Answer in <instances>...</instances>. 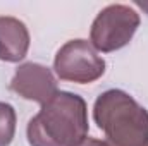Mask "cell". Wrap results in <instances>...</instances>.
<instances>
[{
	"label": "cell",
	"mask_w": 148,
	"mask_h": 146,
	"mask_svg": "<svg viewBox=\"0 0 148 146\" xmlns=\"http://www.w3.org/2000/svg\"><path fill=\"white\" fill-rule=\"evenodd\" d=\"M86 102L69 91H59L41 105L28 122V143L31 146H77L88 138Z\"/></svg>",
	"instance_id": "1"
},
{
	"label": "cell",
	"mask_w": 148,
	"mask_h": 146,
	"mask_svg": "<svg viewBox=\"0 0 148 146\" xmlns=\"http://www.w3.org/2000/svg\"><path fill=\"white\" fill-rule=\"evenodd\" d=\"M93 119L109 146H148V110L129 93L103 91L95 100Z\"/></svg>",
	"instance_id": "2"
},
{
	"label": "cell",
	"mask_w": 148,
	"mask_h": 146,
	"mask_svg": "<svg viewBox=\"0 0 148 146\" xmlns=\"http://www.w3.org/2000/svg\"><path fill=\"white\" fill-rule=\"evenodd\" d=\"M140 28V14L122 3L107 5L95 17L90 29V43L97 52L110 53L124 48Z\"/></svg>",
	"instance_id": "3"
},
{
	"label": "cell",
	"mask_w": 148,
	"mask_h": 146,
	"mask_svg": "<svg viewBox=\"0 0 148 146\" xmlns=\"http://www.w3.org/2000/svg\"><path fill=\"white\" fill-rule=\"evenodd\" d=\"M105 60L86 40L64 43L53 59V71L62 81L90 84L105 74Z\"/></svg>",
	"instance_id": "4"
},
{
	"label": "cell",
	"mask_w": 148,
	"mask_h": 146,
	"mask_svg": "<svg viewBox=\"0 0 148 146\" xmlns=\"http://www.w3.org/2000/svg\"><path fill=\"white\" fill-rule=\"evenodd\" d=\"M9 88L21 98L36 102L40 105L47 103L59 93L57 79L53 72L48 67L36 62L21 64L16 69L14 77L10 79Z\"/></svg>",
	"instance_id": "5"
},
{
	"label": "cell",
	"mask_w": 148,
	"mask_h": 146,
	"mask_svg": "<svg viewBox=\"0 0 148 146\" xmlns=\"http://www.w3.org/2000/svg\"><path fill=\"white\" fill-rule=\"evenodd\" d=\"M29 31L23 21L12 16H0V60L21 62L29 50Z\"/></svg>",
	"instance_id": "6"
},
{
	"label": "cell",
	"mask_w": 148,
	"mask_h": 146,
	"mask_svg": "<svg viewBox=\"0 0 148 146\" xmlns=\"http://www.w3.org/2000/svg\"><path fill=\"white\" fill-rule=\"evenodd\" d=\"M17 115L12 105L0 102V146H9L16 134Z\"/></svg>",
	"instance_id": "7"
},
{
	"label": "cell",
	"mask_w": 148,
	"mask_h": 146,
	"mask_svg": "<svg viewBox=\"0 0 148 146\" xmlns=\"http://www.w3.org/2000/svg\"><path fill=\"white\" fill-rule=\"evenodd\" d=\"M77 146H109L102 139H95V138H86L84 141H81Z\"/></svg>",
	"instance_id": "8"
}]
</instances>
